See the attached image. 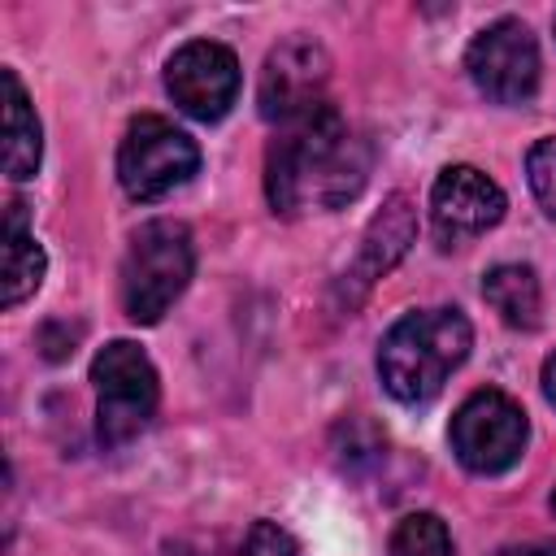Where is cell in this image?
I'll use <instances>...</instances> for the list:
<instances>
[{
    "label": "cell",
    "mask_w": 556,
    "mask_h": 556,
    "mask_svg": "<svg viewBox=\"0 0 556 556\" xmlns=\"http://www.w3.org/2000/svg\"><path fill=\"white\" fill-rule=\"evenodd\" d=\"M482 300L517 330H534L539 326V308H543V295H539V278L530 265H495L482 274Z\"/></svg>",
    "instance_id": "5bb4252c"
},
{
    "label": "cell",
    "mask_w": 556,
    "mask_h": 556,
    "mask_svg": "<svg viewBox=\"0 0 556 556\" xmlns=\"http://www.w3.org/2000/svg\"><path fill=\"white\" fill-rule=\"evenodd\" d=\"M543 395L556 404V352L547 356V365H543Z\"/></svg>",
    "instance_id": "d6986e66"
},
{
    "label": "cell",
    "mask_w": 556,
    "mask_h": 556,
    "mask_svg": "<svg viewBox=\"0 0 556 556\" xmlns=\"http://www.w3.org/2000/svg\"><path fill=\"white\" fill-rule=\"evenodd\" d=\"M239 556H300V543L278 521H252V530L243 534Z\"/></svg>",
    "instance_id": "e0dca14e"
},
{
    "label": "cell",
    "mask_w": 556,
    "mask_h": 556,
    "mask_svg": "<svg viewBox=\"0 0 556 556\" xmlns=\"http://www.w3.org/2000/svg\"><path fill=\"white\" fill-rule=\"evenodd\" d=\"M48 269V256L39 248V239L26 230L22 204H9L4 213V308H17L26 295L39 291Z\"/></svg>",
    "instance_id": "4fadbf2b"
},
{
    "label": "cell",
    "mask_w": 556,
    "mask_h": 556,
    "mask_svg": "<svg viewBox=\"0 0 556 556\" xmlns=\"http://www.w3.org/2000/svg\"><path fill=\"white\" fill-rule=\"evenodd\" d=\"M526 178L534 200L543 204V213L556 222V139H539L526 156Z\"/></svg>",
    "instance_id": "2e32d148"
},
{
    "label": "cell",
    "mask_w": 556,
    "mask_h": 556,
    "mask_svg": "<svg viewBox=\"0 0 556 556\" xmlns=\"http://www.w3.org/2000/svg\"><path fill=\"white\" fill-rule=\"evenodd\" d=\"M200 169V148L174 122L143 113L126 126L117 148V178L135 200H161Z\"/></svg>",
    "instance_id": "5b68a950"
},
{
    "label": "cell",
    "mask_w": 556,
    "mask_h": 556,
    "mask_svg": "<svg viewBox=\"0 0 556 556\" xmlns=\"http://www.w3.org/2000/svg\"><path fill=\"white\" fill-rule=\"evenodd\" d=\"M391 556H456V547L434 513H408L391 530Z\"/></svg>",
    "instance_id": "9a60e30c"
},
{
    "label": "cell",
    "mask_w": 556,
    "mask_h": 556,
    "mask_svg": "<svg viewBox=\"0 0 556 556\" xmlns=\"http://www.w3.org/2000/svg\"><path fill=\"white\" fill-rule=\"evenodd\" d=\"M473 326L460 308H413L378 343V378L400 404H426L465 365Z\"/></svg>",
    "instance_id": "7a4b0ae2"
},
{
    "label": "cell",
    "mask_w": 556,
    "mask_h": 556,
    "mask_svg": "<svg viewBox=\"0 0 556 556\" xmlns=\"http://www.w3.org/2000/svg\"><path fill=\"white\" fill-rule=\"evenodd\" d=\"M552 508H556V491H552Z\"/></svg>",
    "instance_id": "ffe728a7"
},
{
    "label": "cell",
    "mask_w": 556,
    "mask_h": 556,
    "mask_svg": "<svg viewBox=\"0 0 556 556\" xmlns=\"http://www.w3.org/2000/svg\"><path fill=\"white\" fill-rule=\"evenodd\" d=\"M369 178V143L339 117L334 104L282 126L265 156V195L274 213H330L361 195Z\"/></svg>",
    "instance_id": "6da1fadb"
},
{
    "label": "cell",
    "mask_w": 556,
    "mask_h": 556,
    "mask_svg": "<svg viewBox=\"0 0 556 556\" xmlns=\"http://www.w3.org/2000/svg\"><path fill=\"white\" fill-rule=\"evenodd\" d=\"M413 235H417V217H413V204H408V195H391L378 213H374V222L365 226V239H361V248H356V256H352V265L343 269V282H339V295H343V304L352 308V304H361L365 300V291L408 252V243H413Z\"/></svg>",
    "instance_id": "8fae6325"
},
{
    "label": "cell",
    "mask_w": 556,
    "mask_h": 556,
    "mask_svg": "<svg viewBox=\"0 0 556 556\" xmlns=\"http://www.w3.org/2000/svg\"><path fill=\"white\" fill-rule=\"evenodd\" d=\"M195 269L191 230L174 217L143 222L130 235V248L122 256V308L130 321L152 326L169 313V304L187 291Z\"/></svg>",
    "instance_id": "3957f363"
},
{
    "label": "cell",
    "mask_w": 556,
    "mask_h": 556,
    "mask_svg": "<svg viewBox=\"0 0 556 556\" xmlns=\"http://www.w3.org/2000/svg\"><path fill=\"white\" fill-rule=\"evenodd\" d=\"M495 556H556V543L543 539V543H513V547H500Z\"/></svg>",
    "instance_id": "ac0fdd59"
},
{
    "label": "cell",
    "mask_w": 556,
    "mask_h": 556,
    "mask_svg": "<svg viewBox=\"0 0 556 556\" xmlns=\"http://www.w3.org/2000/svg\"><path fill=\"white\" fill-rule=\"evenodd\" d=\"M91 382H96V434L104 447L130 443L156 413L161 382L148 361V352L130 339H113L96 352L91 361Z\"/></svg>",
    "instance_id": "277c9868"
},
{
    "label": "cell",
    "mask_w": 556,
    "mask_h": 556,
    "mask_svg": "<svg viewBox=\"0 0 556 556\" xmlns=\"http://www.w3.org/2000/svg\"><path fill=\"white\" fill-rule=\"evenodd\" d=\"M165 91L187 117L217 122L239 100V56L217 39H191L165 61Z\"/></svg>",
    "instance_id": "9c48e42d"
},
{
    "label": "cell",
    "mask_w": 556,
    "mask_h": 556,
    "mask_svg": "<svg viewBox=\"0 0 556 556\" xmlns=\"http://www.w3.org/2000/svg\"><path fill=\"white\" fill-rule=\"evenodd\" d=\"M0 87H4V174L13 182H26V178H35L39 156H43L39 117H35L26 87L13 70H0Z\"/></svg>",
    "instance_id": "7c38bea8"
},
{
    "label": "cell",
    "mask_w": 556,
    "mask_h": 556,
    "mask_svg": "<svg viewBox=\"0 0 556 556\" xmlns=\"http://www.w3.org/2000/svg\"><path fill=\"white\" fill-rule=\"evenodd\" d=\"M504 208L508 200L500 182L473 165H447L430 187V217L443 243H460V239L491 230L504 217Z\"/></svg>",
    "instance_id": "30bf717a"
},
{
    "label": "cell",
    "mask_w": 556,
    "mask_h": 556,
    "mask_svg": "<svg viewBox=\"0 0 556 556\" xmlns=\"http://www.w3.org/2000/svg\"><path fill=\"white\" fill-rule=\"evenodd\" d=\"M452 452L469 473H504L521 460L530 421L517 400L495 387L473 391L452 417Z\"/></svg>",
    "instance_id": "8992f818"
},
{
    "label": "cell",
    "mask_w": 556,
    "mask_h": 556,
    "mask_svg": "<svg viewBox=\"0 0 556 556\" xmlns=\"http://www.w3.org/2000/svg\"><path fill=\"white\" fill-rule=\"evenodd\" d=\"M326 83H330V56L313 39H287L265 56L256 104L261 117L274 126H291L326 104Z\"/></svg>",
    "instance_id": "ba28073f"
},
{
    "label": "cell",
    "mask_w": 556,
    "mask_h": 556,
    "mask_svg": "<svg viewBox=\"0 0 556 556\" xmlns=\"http://www.w3.org/2000/svg\"><path fill=\"white\" fill-rule=\"evenodd\" d=\"M465 70L486 100L521 104L539 87V43L526 22L500 17L473 35V43L465 52Z\"/></svg>",
    "instance_id": "52a82bcc"
}]
</instances>
